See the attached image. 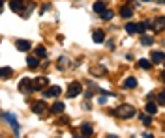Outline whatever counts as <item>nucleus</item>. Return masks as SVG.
Returning a JSON list of instances; mask_svg holds the SVG:
<instances>
[{
	"label": "nucleus",
	"mask_w": 165,
	"mask_h": 138,
	"mask_svg": "<svg viewBox=\"0 0 165 138\" xmlns=\"http://www.w3.org/2000/svg\"><path fill=\"white\" fill-rule=\"evenodd\" d=\"M135 114H137V110H135V106H133V105H120L118 108H116V116L122 118V120L133 118Z\"/></svg>",
	"instance_id": "nucleus-1"
},
{
	"label": "nucleus",
	"mask_w": 165,
	"mask_h": 138,
	"mask_svg": "<svg viewBox=\"0 0 165 138\" xmlns=\"http://www.w3.org/2000/svg\"><path fill=\"white\" fill-rule=\"evenodd\" d=\"M19 90L23 91V94H27V91H34V90H36V86H34V82H32V80L23 79V80L19 82Z\"/></svg>",
	"instance_id": "nucleus-2"
},
{
	"label": "nucleus",
	"mask_w": 165,
	"mask_h": 138,
	"mask_svg": "<svg viewBox=\"0 0 165 138\" xmlns=\"http://www.w3.org/2000/svg\"><path fill=\"white\" fill-rule=\"evenodd\" d=\"M81 84L79 82H72L69 84V88H68V97H77L79 94H81Z\"/></svg>",
	"instance_id": "nucleus-3"
},
{
	"label": "nucleus",
	"mask_w": 165,
	"mask_h": 138,
	"mask_svg": "<svg viewBox=\"0 0 165 138\" xmlns=\"http://www.w3.org/2000/svg\"><path fill=\"white\" fill-rule=\"evenodd\" d=\"M17 49L21 51V52H27V51H30L32 49V43L30 41H27V39H17Z\"/></svg>",
	"instance_id": "nucleus-4"
},
{
	"label": "nucleus",
	"mask_w": 165,
	"mask_h": 138,
	"mask_svg": "<svg viewBox=\"0 0 165 138\" xmlns=\"http://www.w3.org/2000/svg\"><path fill=\"white\" fill-rule=\"evenodd\" d=\"M62 94V88L60 86H51L49 90L45 91V97H55V95H60Z\"/></svg>",
	"instance_id": "nucleus-5"
},
{
	"label": "nucleus",
	"mask_w": 165,
	"mask_h": 138,
	"mask_svg": "<svg viewBox=\"0 0 165 138\" xmlns=\"http://www.w3.org/2000/svg\"><path fill=\"white\" fill-rule=\"evenodd\" d=\"M10 8H11L13 11H23L25 2H23V0H10Z\"/></svg>",
	"instance_id": "nucleus-6"
},
{
	"label": "nucleus",
	"mask_w": 165,
	"mask_h": 138,
	"mask_svg": "<svg viewBox=\"0 0 165 138\" xmlns=\"http://www.w3.org/2000/svg\"><path fill=\"white\" fill-rule=\"evenodd\" d=\"M47 84H49V80H47L45 77H38V79L34 80V86H36V90H43Z\"/></svg>",
	"instance_id": "nucleus-7"
},
{
	"label": "nucleus",
	"mask_w": 165,
	"mask_h": 138,
	"mask_svg": "<svg viewBox=\"0 0 165 138\" xmlns=\"http://www.w3.org/2000/svg\"><path fill=\"white\" fill-rule=\"evenodd\" d=\"M32 110H34L36 114H43V112H45V103H43V101H36V103L32 105Z\"/></svg>",
	"instance_id": "nucleus-8"
},
{
	"label": "nucleus",
	"mask_w": 165,
	"mask_h": 138,
	"mask_svg": "<svg viewBox=\"0 0 165 138\" xmlns=\"http://www.w3.org/2000/svg\"><path fill=\"white\" fill-rule=\"evenodd\" d=\"M92 39H94V41H96V43H101V41L105 39V34H103L101 30H96V32H94V34H92Z\"/></svg>",
	"instance_id": "nucleus-9"
},
{
	"label": "nucleus",
	"mask_w": 165,
	"mask_h": 138,
	"mask_svg": "<svg viewBox=\"0 0 165 138\" xmlns=\"http://www.w3.org/2000/svg\"><path fill=\"white\" fill-rule=\"evenodd\" d=\"M152 60H154L156 63H161V62L165 60V54L159 52V51H156V52H152Z\"/></svg>",
	"instance_id": "nucleus-10"
},
{
	"label": "nucleus",
	"mask_w": 165,
	"mask_h": 138,
	"mask_svg": "<svg viewBox=\"0 0 165 138\" xmlns=\"http://www.w3.org/2000/svg\"><path fill=\"white\" fill-rule=\"evenodd\" d=\"M51 110L55 112V114H60V112H64V103H60V101H56L53 106H51Z\"/></svg>",
	"instance_id": "nucleus-11"
},
{
	"label": "nucleus",
	"mask_w": 165,
	"mask_h": 138,
	"mask_svg": "<svg viewBox=\"0 0 165 138\" xmlns=\"http://www.w3.org/2000/svg\"><path fill=\"white\" fill-rule=\"evenodd\" d=\"M145 108H146V112L150 114V116L158 112V106H156V103H146V105H145Z\"/></svg>",
	"instance_id": "nucleus-12"
},
{
	"label": "nucleus",
	"mask_w": 165,
	"mask_h": 138,
	"mask_svg": "<svg viewBox=\"0 0 165 138\" xmlns=\"http://www.w3.org/2000/svg\"><path fill=\"white\" fill-rule=\"evenodd\" d=\"M92 73H94V75H96V77H103V75L107 73V69L100 65V67H94V69H92Z\"/></svg>",
	"instance_id": "nucleus-13"
},
{
	"label": "nucleus",
	"mask_w": 165,
	"mask_h": 138,
	"mask_svg": "<svg viewBox=\"0 0 165 138\" xmlns=\"http://www.w3.org/2000/svg\"><path fill=\"white\" fill-rule=\"evenodd\" d=\"M120 15H122L124 19H130V17L133 15V11H131V8H128V6H124V8L120 10Z\"/></svg>",
	"instance_id": "nucleus-14"
},
{
	"label": "nucleus",
	"mask_w": 165,
	"mask_h": 138,
	"mask_svg": "<svg viewBox=\"0 0 165 138\" xmlns=\"http://www.w3.org/2000/svg\"><path fill=\"white\" fill-rule=\"evenodd\" d=\"M163 26H165V17H159V19H158L156 22H154V30L158 32V30H161Z\"/></svg>",
	"instance_id": "nucleus-15"
},
{
	"label": "nucleus",
	"mask_w": 165,
	"mask_h": 138,
	"mask_svg": "<svg viewBox=\"0 0 165 138\" xmlns=\"http://www.w3.org/2000/svg\"><path fill=\"white\" fill-rule=\"evenodd\" d=\"M135 86H137V80L133 77H130V79L124 80V88H135Z\"/></svg>",
	"instance_id": "nucleus-16"
},
{
	"label": "nucleus",
	"mask_w": 165,
	"mask_h": 138,
	"mask_svg": "<svg viewBox=\"0 0 165 138\" xmlns=\"http://www.w3.org/2000/svg\"><path fill=\"white\" fill-rule=\"evenodd\" d=\"M4 118H6V120L15 127V129H19V125H17V121H15V116H13V114H4Z\"/></svg>",
	"instance_id": "nucleus-17"
},
{
	"label": "nucleus",
	"mask_w": 165,
	"mask_h": 138,
	"mask_svg": "<svg viewBox=\"0 0 165 138\" xmlns=\"http://www.w3.org/2000/svg\"><path fill=\"white\" fill-rule=\"evenodd\" d=\"M152 43H154L152 36H143V37H141V45H152Z\"/></svg>",
	"instance_id": "nucleus-18"
},
{
	"label": "nucleus",
	"mask_w": 165,
	"mask_h": 138,
	"mask_svg": "<svg viewBox=\"0 0 165 138\" xmlns=\"http://www.w3.org/2000/svg\"><path fill=\"white\" fill-rule=\"evenodd\" d=\"M81 131H83V134H85V136L92 134V127H90L88 123H83V125H81Z\"/></svg>",
	"instance_id": "nucleus-19"
},
{
	"label": "nucleus",
	"mask_w": 165,
	"mask_h": 138,
	"mask_svg": "<svg viewBox=\"0 0 165 138\" xmlns=\"http://www.w3.org/2000/svg\"><path fill=\"white\" fill-rule=\"evenodd\" d=\"M150 65H152V63H150V62H148L146 58L139 60V67H141V69H150Z\"/></svg>",
	"instance_id": "nucleus-20"
},
{
	"label": "nucleus",
	"mask_w": 165,
	"mask_h": 138,
	"mask_svg": "<svg viewBox=\"0 0 165 138\" xmlns=\"http://www.w3.org/2000/svg\"><path fill=\"white\" fill-rule=\"evenodd\" d=\"M94 11L103 13V11H105V4H103V2H96V4H94Z\"/></svg>",
	"instance_id": "nucleus-21"
},
{
	"label": "nucleus",
	"mask_w": 165,
	"mask_h": 138,
	"mask_svg": "<svg viewBox=\"0 0 165 138\" xmlns=\"http://www.w3.org/2000/svg\"><path fill=\"white\" fill-rule=\"evenodd\" d=\"M27 63H28V67L34 69V67H38V58H36V56H30V58L27 60Z\"/></svg>",
	"instance_id": "nucleus-22"
},
{
	"label": "nucleus",
	"mask_w": 165,
	"mask_h": 138,
	"mask_svg": "<svg viewBox=\"0 0 165 138\" xmlns=\"http://www.w3.org/2000/svg\"><path fill=\"white\" fill-rule=\"evenodd\" d=\"M146 28H148V22H139V25H137V32L139 34H143Z\"/></svg>",
	"instance_id": "nucleus-23"
},
{
	"label": "nucleus",
	"mask_w": 165,
	"mask_h": 138,
	"mask_svg": "<svg viewBox=\"0 0 165 138\" xmlns=\"http://www.w3.org/2000/svg\"><path fill=\"white\" fill-rule=\"evenodd\" d=\"M126 32L128 34H135L137 32V25H131V22H130V25H126Z\"/></svg>",
	"instance_id": "nucleus-24"
},
{
	"label": "nucleus",
	"mask_w": 165,
	"mask_h": 138,
	"mask_svg": "<svg viewBox=\"0 0 165 138\" xmlns=\"http://www.w3.org/2000/svg\"><path fill=\"white\" fill-rule=\"evenodd\" d=\"M101 19H105V21H111V19H113V11H111V10H105V11L101 13Z\"/></svg>",
	"instance_id": "nucleus-25"
},
{
	"label": "nucleus",
	"mask_w": 165,
	"mask_h": 138,
	"mask_svg": "<svg viewBox=\"0 0 165 138\" xmlns=\"http://www.w3.org/2000/svg\"><path fill=\"white\" fill-rule=\"evenodd\" d=\"M11 75V69L10 67H2V79H8Z\"/></svg>",
	"instance_id": "nucleus-26"
},
{
	"label": "nucleus",
	"mask_w": 165,
	"mask_h": 138,
	"mask_svg": "<svg viewBox=\"0 0 165 138\" xmlns=\"http://www.w3.org/2000/svg\"><path fill=\"white\" fill-rule=\"evenodd\" d=\"M158 103H159V105H165V91L158 94Z\"/></svg>",
	"instance_id": "nucleus-27"
},
{
	"label": "nucleus",
	"mask_w": 165,
	"mask_h": 138,
	"mask_svg": "<svg viewBox=\"0 0 165 138\" xmlns=\"http://www.w3.org/2000/svg\"><path fill=\"white\" fill-rule=\"evenodd\" d=\"M36 54H38V56H45V54H47V51H45L43 47H38V49H36Z\"/></svg>",
	"instance_id": "nucleus-28"
},
{
	"label": "nucleus",
	"mask_w": 165,
	"mask_h": 138,
	"mask_svg": "<svg viewBox=\"0 0 165 138\" xmlns=\"http://www.w3.org/2000/svg\"><path fill=\"white\" fill-rule=\"evenodd\" d=\"M141 120H143V123H145V125H150V121H152V120H150V116H145V114L141 116Z\"/></svg>",
	"instance_id": "nucleus-29"
},
{
	"label": "nucleus",
	"mask_w": 165,
	"mask_h": 138,
	"mask_svg": "<svg viewBox=\"0 0 165 138\" xmlns=\"http://www.w3.org/2000/svg\"><path fill=\"white\" fill-rule=\"evenodd\" d=\"M143 138H154V134H150V132H145V134H143Z\"/></svg>",
	"instance_id": "nucleus-30"
},
{
	"label": "nucleus",
	"mask_w": 165,
	"mask_h": 138,
	"mask_svg": "<svg viewBox=\"0 0 165 138\" xmlns=\"http://www.w3.org/2000/svg\"><path fill=\"white\" fill-rule=\"evenodd\" d=\"M107 138H118V136H114V134H107Z\"/></svg>",
	"instance_id": "nucleus-31"
},
{
	"label": "nucleus",
	"mask_w": 165,
	"mask_h": 138,
	"mask_svg": "<svg viewBox=\"0 0 165 138\" xmlns=\"http://www.w3.org/2000/svg\"><path fill=\"white\" fill-rule=\"evenodd\" d=\"M161 79H163V80H165V71H163V73H161Z\"/></svg>",
	"instance_id": "nucleus-32"
},
{
	"label": "nucleus",
	"mask_w": 165,
	"mask_h": 138,
	"mask_svg": "<svg viewBox=\"0 0 165 138\" xmlns=\"http://www.w3.org/2000/svg\"><path fill=\"white\" fill-rule=\"evenodd\" d=\"M75 138H85V134H81V136H75Z\"/></svg>",
	"instance_id": "nucleus-33"
},
{
	"label": "nucleus",
	"mask_w": 165,
	"mask_h": 138,
	"mask_svg": "<svg viewBox=\"0 0 165 138\" xmlns=\"http://www.w3.org/2000/svg\"><path fill=\"white\" fill-rule=\"evenodd\" d=\"M143 2H148V0H143Z\"/></svg>",
	"instance_id": "nucleus-34"
}]
</instances>
